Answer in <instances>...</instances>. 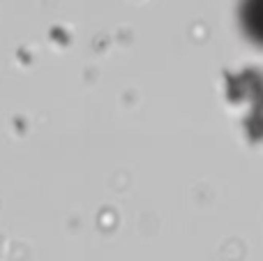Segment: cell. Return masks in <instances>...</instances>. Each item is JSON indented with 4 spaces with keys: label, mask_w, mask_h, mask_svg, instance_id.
<instances>
[{
    "label": "cell",
    "mask_w": 263,
    "mask_h": 261,
    "mask_svg": "<svg viewBox=\"0 0 263 261\" xmlns=\"http://www.w3.org/2000/svg\"><path fill=\"white\" fill-rule=\"evenodd\" d=\"M240 21L247 37L263 46V0H242Z\"/></svg>",
    "instance_id": "1"
}]
</instances>
